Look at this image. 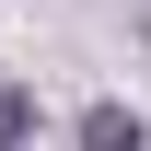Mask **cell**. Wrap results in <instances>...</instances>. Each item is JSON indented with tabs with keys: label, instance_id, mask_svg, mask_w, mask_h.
I'll return each instance as SVG.
<instances>
[{
	"label": "cell",
	"instance_id": "cell-2",
	"mask_svg": "<svg viewBox=\"0 0 151 151\" xmlns=\"http://www.w3.org/2000/svg\"><path fill=\"white\" fill-rule=\"evenodd\" d=\"M35 139V93H0V151H23Z\"/></svg>",
	"mask_w": 151,
	"mask_h": 151
},
{
	"label": "cell",
	"instance_id": "cell-1",
	"mask_svg": "<svg viewBox=\"0 0 151 151\" xmlns=\"http://www.w3.org/2000/svg\"><path fill=\"white\" fill-rule=\"evenodd\" d=\"M81 151H139V116L128 105H93V116H81Z\"/></svg>",
	"mask_w": 151,
	"mask_h": 151
}]
</instances>
